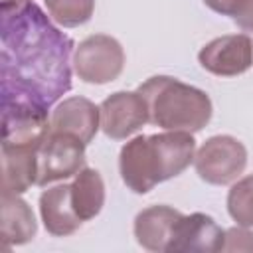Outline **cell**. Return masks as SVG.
Wrapping results in <instances>:
<instances>
[{"label": "cell", "instance_id": "6da1fadb", "mask_svg": "<svg viewBox=\"0 0 253 253\" xmlns=\"http://www.w3.org/2000/svg\"><path fill=\"white\" fill-rule=\"evenodd\" d=\"M73 42L34 2L2 14V91L53 105L71 89Z\"/></svg>", "mask_w": 253, "mask_h": 253}, {"label": "cell", "instance_id": "7a4b0ae2", "mask_svg": "<svg viewBox=\"0 0 253 253\" xmlns=\"http://www.w3.org/2000/svg\"><path fill=\"white\" fill-rule=\"evenodd\" d=\"M196 156V138L186 130H166L130 138L119 154V170L126 188L148 194L156 184L182 174Z\"/></svg>", "mask_w": 253, "mask_h": 253}, {"label": "cell", "instance_id": "3957f363", "mask_svg": "<svg viewBox=\"0 0 253 253\" xmlns=\"http://www.w3.org/2000/svg\"><path fill=\"white\" fill-rule=\"evenodd\" d=\"M136 91L146 101L150 123L164 130L198 132L211 119L213 107L210 95L176 77H148Z\"/></svg>", "mask_w": 253, "mask_h": 253}, {"label": "cell", "instance_id": "277c9868", "mask_svg": "<svg viewBox=\"0 0 253 253\" xmlns=\"http://www.w3.org/2000/svg\"><path fill=\"white\" fill-rule=\"evenodd\" d=\"M47 109L32 97L2 91V144L40 148L51 130Z\"/></svg>", "mask_w": 253, "mask_h": 253}, {"label": "cell", "instance_id": "5b68a950", "mask_svg": "<svg viewBox=\"0 0 253 253\" xmlns=\"http://www.w3.org/2000/svg\"><path fill=\"white\" fill-rule=\"evenodd\" d=\"M194 166L204 182L225 186L243 174L247 166V148L235 136L215 134L196 150Z\"/></svg>", "mask_w": 253, "mask_h": 253}, {"label": "cell", "instance_id": "8992f818", "mask_svg": "<svg viewBox=\"0 0 253 253\" xmlns=\"http://www.w3.org/2000/svg\"><path fill=\"white\" fill-rule=\"evenodd\" d=\"M73 69L85 83L105 85L125 69V51L119 40L107 34H93L79 42L73 53Z\"/></svg>", "mask_w": 253, "mask_h": 253}, {"label": "cell", "instance_id": "52a82bcc", "mask_svg": "<svg viewBox=\"0 0 253 253\" xmlns=\"http://www.w3.org/2000/svg\"><path fill=\"white\" fill-rule=\"evenodd\" d=\"M85 142L77 136L49 130L38 150V184L47 186L75 176L85 168Z\"/></svg>", "mask_w": 253, "mask_h": 253}, {"label": "cell", "instance_id": "ba28073f", "mask_svg": "<svg viewBox=\"0 0 253 253\" xmlns=\"http://www.w3.org/2000/svg\"><path fill=\"white\" fill-rule=\"evenodd\" d=\"M200 65L217 77H235L253 65V42L247 34H227L208 42L198 53Z\"/></svg>", "mask_w": 253, "mask_h": 253}, {"label": "cell", "instance_id": "9c48e42d", "mask_svg": "<svg viewBox=\"0 0 253 253\" xmlns=\"http://www.w3.org/2000/svg\"><path fill=\"white\" fill-rule=\"evenodd\" d=\"M99 111L101 128L113 140H123L150 123L146 101L138 91H117L99 105Z\"/></svg>", "mask_w": 253, "mask_h": 253}, {"label": "cell", "instance_id": "30bf717a", "mask_svg": "<svg viewBox=\"0 0 253 253\" xmlns=\"http://www.w3.org/2000/svg\"><path fill=\"white\" fill-rule=\"evenodd\" d=\"M184 213L170 206H150L136 213L134 217V237L136 243L148 251H170L176 225Z\"/></svg>", "mask_w": 253, "mask_h": 253}, {"label": "cell", "instance_id": "8fae6325", "mask_svg": "<svg viewBox=\"0 0 253 253\" xmlns=\"http://www.w3.org/2000/svg\"><path fill=\"white\" fill-rule=\"evenodd\" d=\"M101 128V111L99 107L85 97L63 99L51 113V130L77 136L89 144L97 130Z\"/></svg>", "mask_w": 253, "mask_h": 253}, {"label": "cell", "instance_id": "7c38bea8", "mask_svg": "<svg viewBox=\"0 0 253 253\" xmlns=\"http://www.w3.org/2000/svg\"><path fill=\"white\" fill-rule=\"evenodd\" d=\"M225 229H221L211 215L206 213H190L182 215L170 251H221Z\"/></svg>", "mask_w": 253, "mask_h": 253}, {"label": "cell", "instance_id": "4fadbf2b", "mask_svg": "<svg viewBox=\"0 0 253 253\" xmlns=\"http://www.w3.org/2000/svg\"><path fill=\"white\" fill-rule=\"evenodd\" d=\"M40 215L47 233L55 237L75 233L83 221L71 202V184H59L43 190L40 196Z\"/></svg>", "mask_w": 253, "mask_h": 253}, {"label": "cell", "instance_id": "5bb4252c", "mask_svg": "<svg viewBox=\"0 0 253 253\" xmlns=\"http://www.w3.org/2000/svg\"><path fill=\"white\" fill-rule=\"evenodd\" d=\"M38 146L2 144V192L24 194L38 184Z\"/></svg>", "mask_w": 253, "mask_h": 253}, {"label": "cell", "instance_id": "9a60e30c", "mask_svg": "<svg viewBox=\"0 0 253 253\" xmlns=\"http://www.w3.org/2000/svg\"><path fill=\"white\" fill-rule=\"evenodd\" d=\"M38 223L28 202L20 194L2 192V243L4 247L24 245L34 239Z\"/></svg>", "mask_w": 253, "mask_h": 253}, {"label": "cell", "instance_id": "2e32d148", "mask_svg": "<svg viewBox=\"0 0 253 253\" xmlns=\"http://www.w3.org/2000/svg\"><path fill=\"white\" fill-rule=\"evenodd\" d=\"M71 202L81 221H89L99 215L105 206V182L97 170L83 168L75 174L71 182Z\"/></svg>", "mask_w": 253, "mask_h": 253}, {"label": "cell", "instance_id": "e0dca14e", "mask_svg": "<svg viewBox=\"0 0 253 253\" xmlns=\"http://www.w3.org/2000/svg\"><path fill=\"white\" fill-rule=\"evenodd\" d=\"M47 14L63 28H77L91 20L95 0H43Z\"/></svg>", "mask_w": 253, "mask_h": 253}, {"label": "cell", "instance_id": "ac0fdd59", "mask_svg": "<svg viewBox=\"0 0 253 253\" xmlns=\"http://www.w3.org/2000/svg\"><path fill=\"white\" fill-rule=\"evenodd\" d=\"M227 211L241 227H253V174L237 180L227 192Z\"/></svg>", "mask_w": 253, "mask_h": 253}, {"label": "cell", "instance_id": "d6986e66", "mask_svg": "<svg viewBox=\"0 0 253 253\" xmlns=\"http://www.w3.org/2000/svg\"><path fill=\"white\" fill-rule=\"evenodd\" d=\"M221 251H253V233L247 227L225 229Z\"/></svg>", "mask_w": 253, "mask_h": 253}, {"label": "cell", "instance_id": "ffe728a7", "mask_svg": "<svg viewBox=\"0 0 253 253\" xmlns=\"http://www.w3.org/2000/svg\"><path fill=\"white\" fill-rule=\"evenodd\" d=\"M245 2L247 0H204V4L208 8H211L213 12H217L221 16H231V18H235L241 12Z\"/></svg>", "mask_w": 253, "mask_h": 253}, {"label": "cell", "instance_id": "44dd1931", "mask_svg": "<svg viewBox=\"0 0 253 253\" xmlns=\"http://www.w3.org/2000/svg\"><path fill=\"white\" fill-rule=\"evenodd\" d=\"M233 20H235V24H237L241 30L253 32V0H247L245 6L241 8V12H239Z\"/></svg>", "mask_w": 253, "mask_h": 253}, {"label": "cell", "instance_id": "7402d4cb", "mask_svg": "<svg viewBox=\"0 0 253 253\" xmlns=\"http://www.w3.org/2000/svg\"><path fill=\"white\" fill-rule=\"evenodd\" d=\"M28 4H32V0H0L2 14H6V12H18V10L26 8Z\"/></svg>", "mask_w": 253, "mask_h": 253}]
</instances>
